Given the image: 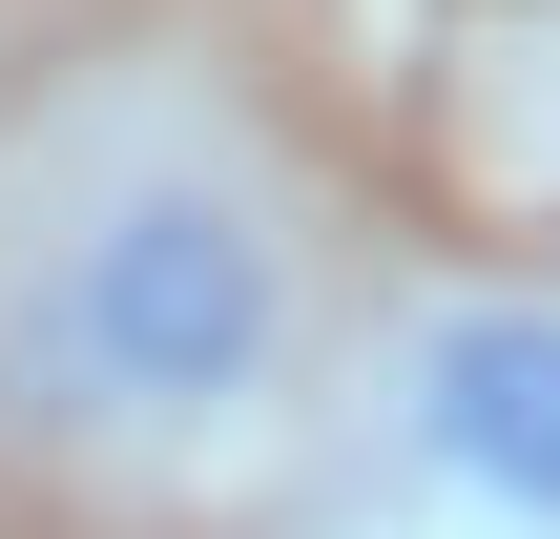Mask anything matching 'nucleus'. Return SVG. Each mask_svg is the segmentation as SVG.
Returning a JSON list of instances; mask_svg holds the SVG:
<instances>
[{
  "mask_svg": "<svg viewBox=\"0 0 560 539\" xmlns=\"http://www.w3.org/2000/svg\"><path fill=\"white\" fill-rule=\"evenodd\" d=\"M353 436L416 539H560V291L540 270H416L374 291Z\"/></svg>",
  "mask_w": 560,
  "mask_h": 539,
  "instance_id": "f03ea898",
  "label": "nucleus"
},
{
  "mask_svg": "<svg viewBox=\"0 0 560 539\" xmlns=\"http://www.w3.org/2000/svg\"><path fill=\"white\" fill-rule=\"evenodd\" d=\"M0 539H21V519H0Z\"/></svg>",
  "mask_w": 560,
  "mask_h": 539,
  "instance_id": "7ed1b4c3",
  "label": "nucleus"
},
{
  "mask_svg": "<svg viewBox=\"0 0 560 539\" xmlns=\"http://www.w3.org/2000/svg\"><path fill=\"white\" fill-rule=\"evenodd\" d=\"M332 374V208L208 62H62L0 125V457L208 499Z\"/></svg>",
  "mask_w": 560,
  "mask_h": 539,
  "instance_id": "f257e3e1",
  "label": "nucleus"
}]
</instances>
